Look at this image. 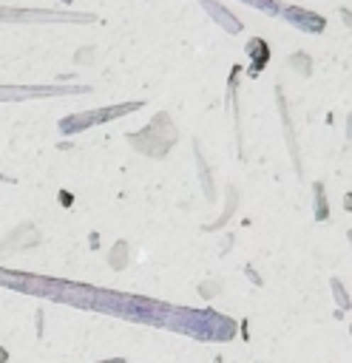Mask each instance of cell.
Here are the masks:
<instances>
[{"instance_id": "cell-9", "label": "cell", "mask_w": 352, "mask_h": 363, "mask_svg": "<svg viewBox=\"0 0 352 363\" xmlns=\"http://www.w3.org/2000/svg\"><path fill=\"white\" fill-rule=\"evenodd\" d=\"M6 360H9V352H6V349H0V363H6Z\"/></svg>"}, {"instance_id": "cell-2", "label": "cell", "mask_w": 352, "mask_h": 363, "mask_svg": "<svg viewBox=\"0 0 352 363\" xmlns=\"http://www.w3.org/2000/svg\"><path fill=\"white\" fill-rule=\"evenodd\" d=\"M145 102H119V105H108V108H94V111H85V113H71L65 119H60V133L62 136H74L79 130H88L94 125H105L111 119H119L125 113H133L139 111Z\"/></svg>"}, {"instance_id": "cell-7", "label": "cell", "mask_w": 352, "mask_h": 363, "mask_svg": "<svg viewBox=\"0 0 352 363\" xmlns=\"http://www.w3.org/2000/svg\"><path fill=\"white\" fill-rule=\"evenodd\" d=\"M244 3H250V6H255V9H264L267 14H281V3H275V0H244Z\"/></svg>"}, {"instance_id": "cell-8", "label": "cell", "mask_w": 352, "mask_h": 363, "mask_svg": "<svg viewBox=\"0 0 352 363\" xmlns=\"http://www.w3.org/2000/svg\"><path fill=\"white\" fill-rule=\"evenodd\" d=\"M315 201H318V218H326V201H324V193H321V184H315Z\"/></svg>"}, {"instance_id": "cell-3", "label": "cell", "mask_w": 352, "mask_h": 363, "mask_svg": "<svg viewBox=\"0 0 352 363\" xmlns=\"http://www.w3.org/2000/svg\"><path fill=\"white\" fill-rule=\"evenodd\" d=\"M88 85H0V102H28L48 96H74L88 94Z\"/></svg>"}, {"instance_id": "cell-4", "label": "cell", "mask_w": 352, "mask_h": 363, "mask_svg": "<svg viewBox=\"0 0 352 363\" xmlns=\"http://www.w3.org/2000/svg\"><path fill=\"white\" fill-rule=\"evenodd\" d=\"M0 20H94V14H68V11H48V9H3Z\"/></svg>"}, {"instance_id": "cell-5", "label": "cell", "mask_w": 352, "mask_h": 363, "mask_svg": "<svg viewBox=\"0 0 352 363\" xmlns=\"http://www.w3.org/2000/svg\"><path fill=\"white\" fill-rule=\"evenodd\" d=\"M281 17L290 20V23H295L301 31H309V34H321V31L326 28V20H324V17L309 14V11H304V9H295V6H284V9H281Z\"/></svg>"}, {"instance_id": "cell-1", "label": "cell", "mask_w": 352, "mask_h": 363, "mask_svg": "<svg viewBox=\"0 0 352 363\" xmlns=\"http://www.w3.org/2000/svg\"><path fill=\"white\" fill-rule=\"evenodd\" d=\"M0 286L40 295L48 301H60V303L77 306V309L111 312L116 318H128L133 323H148L156 329H173V320L179 312V306H170V303H162L153 298L125 295V292L74 284V281H62V278H45V275H34V272H14V269H3V267H0Z\"/></svg>"}, {"instance_id": "cell-6", "label": "cell", "mask_w": 352, "mask_h": 363, "mask_svg": "<svg viewBox=\"0 0 352 363\" xmlns=\"http://www.w3.org/2000/svg\"><path fill=\"white\" fill-rule=\"evenodd\" d=\"M202 3H204V9H210V17L221 23V28H224V31H230V34L241 31V23H238V20H233V17L227 14V9H224V6H216V3H210V0H202Z\"/></svg>"}, {"instance_id": "cell-12", "label": "cell", "mask_w": 352, "mask_h": 363, "mask_svg": "<svg viewBox=\"0 0 352 363\" xmlns=\"http://www.w3.org/2000/svg\"><path fill=\"white\" fill-rule=\"evenodd\" d=\"M62 3H71V0H62Z\"/></svg>"}, {"instance_id": "cell-11", "label": "cell", "mask_w": 352, "mask_h": 363, "mask_svg": "<svg viewBox=\"0 0 352 363\" xmlns=\"http://www.w3.org/2000/svg\"><path fill=\"white\" fill-rule=\"evenodd\" d=\"M0 182H11V176H6V173H0Z\"/></svg>"}, {"instance_id": "cell-10", "label": "cell", "mask_w": 352, "mask_h": 363, "mask_svg": "<svg viewBox=\"0 0 352 363\" xmlns=\"http://www.w3.org/2000/svg\"><path fill=\"white\" fill-rule=\"evenodd\" d=\"M102 363H125L122 357H114V360H102Z\"/></svg>"}]
</instances>
